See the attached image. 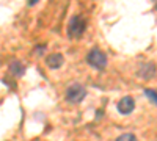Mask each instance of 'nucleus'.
Here are the masks:
<instances>
[{"instance_id": "nucleus-1", "label": "nucleus", "mask_w": 157, "mask_h": 141, "mask_svg": "<svg viewBox=\"0 0 157 141\" xmlns=\"http://www.w3.org/2000/svg\"><path fill=\"white\" fill-rule=\"evenodd\" d=\"M86 61L91 68H94L98 71L105 69L107 66V55L102 52L101 49H91L88 55H86Z\"/></svg>"}, {"instance_id": "nucleus-2", "label": "nucleus", "mask_w": 157, "mask_h": 141, "mask_svg": "<svg viewBox=\"0 0 157 141\" xmlns=\"http://www.w3.org/2000/svg\"><path fill=\"white\" fill-rule=\"evenodd\" d=\"M85 28H86V19L83 16H74L68 25V36L71 39H77L83 35Z\"/></svg>"}, {"instance_id": "nucleus-3", "label": "nucleus", "mask_w": 157, "mask_h": 141, "mask_svg": "<svg viewBox=\"0 0 157 141\" xmlns=\"http://www.w3.org/2000/svg\"><path fill=\"white\" fill-rule=\"evenodd\" d=\"M86 96V89L80 83H72L66 89V100L69 104H80Z\"/></svg>"}, {"instance_id": "nucleus-4", "label": "nucleus", "mask_w": 157, "mask_h": 141, "mask_svg": "<svg viewBox=\"0 0 157 141\" xmlns=\"http://www.w3.org/2000/svg\"><path fill=\"white\" fill-rule=\"evenodd\" d=\"M118 111H120L121 114H130L134 111V108H135V102H134V99L130 97V96H126V97H123L120 102H118Z\"/></svg>"}, {"instance_id": "nucleus-5", "label": "nucleus", "mask_w": 157, "mask_h": 141, "mask_svg": "<svg viewBox=\"0 0 157 141\" xmlns=\"http://www.w3.org/2000/svg\"><path fill=\"white\" fill-rule=\"evenodd\" d=\"M63 63H64V58H63L61 54H50V55L46 58V65H47L50 69H58Z\"/></svg>"}, {"instance_id": "nucleus-6", "label": "nucleus", "mask_w": 157, "mask_h": 141, "mask_svg": "<svg viewBox=\"0 0 157 141\" xmlns=\"http://www.w3.org/2000/svg\"><path fill=\"white\" fill-rule=\"evenodd\" d=\"M140 77H143V79H152L154 74H155V65L154 63H146V65H143L138 71Z\"/></svg>"}, {"instance_id": "nucleus-7", "label": "nucleus", "mask_w": 157, "mask_h": 141, "mask_svg": "<svg viewBox=\"0 0 157 141\" xmlns=\"http://www.w3.org/2000/svg\"><path fill=\"white\" fill-rule=\"evenodd\" d=\"M10 72H13V75H14V77H22L24 72H25V66L22 65L21 61L14 60V61L10 63Z\"/></svg>"}, {"instance_id": "nucleus-8", "label": "nucleus", "mask_w": 157, "mask_h": 141, "mask_svg": "<svg viewBox=\"0 0 157 141\" xmlns=\"http://www.w3.org/2000/svg\"><path fill=\"white\" fill-rule=\"evenodd\" d=\"M145 94H146V97H148L151 102H154V104L157 105V93L154 91V89H151V88H146V89H145Z\"/></svg>"}, {"instance_id": "nucleus-9", "label": "nucleus", "mask_w": 157, "mask_h": 141, "mask_svg": "<svg viewBox=\"0 0 157 141\" xmlns=\"http://www.w3.org/2000/svg\"><path fill=\"white\" fill-rule=\"evenodd\" d=\"M116 141H137V138L134 133H123L116 138Z\"/></svg>"}, {"instance_id": "nucleus-10", "label": "nucleus", "mask_w": 157, "mask_h": 141, "mask_svg": "<svg viewBox=\"0 0 157 141\" xmlns=\"http://www.w3.org/2000/svg\"><path fill=\"white\" fill-rule=\"evenodd\" d=\"M43 50H46V46H39V47L35 49V54L36 55H43Z\"/></svg>"}]
</instances>
